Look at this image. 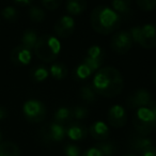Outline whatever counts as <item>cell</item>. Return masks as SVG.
<instances>
[{"label": "cell", "mask_w": 156, "mask_h": 156, "mask_svg": "<svg viewBox=\"0 0 156 156\" xmlns=\"http://www.w3.org/2000/svg\"><path fill=\"white\" fill-rule=\"evenodd\" d=\"M79 98L88 104H93L98 101V95L94 90L92 83H85L79 89Z\"/></svg>", "instance_id": "d6986e66"}, {"label": "cell", "mask_w": 156, "mask_h": 156, "mask_svg": "<svg viewBox=\"0 0 156 156\" xmlns=\"http://www.w3.org/2000/svg\"><path fill=\"white\" fill-rule=\"evenodd\" d=\"M2 142V133H1V130H0V143Z\"/></svg>", "instance_id": "f35d334b"}, {"label": "cell", "mask_w": 156, "mask_h": 156, "mask_svg": "<svg viewBox=\"0 0 156 156\" xmlns=\"http://www.w3.org/2000/svg\"><path fill=\"white\" fill-rule=\"evenodd\" d=\"M92 86L98 96L112 98L119 95L124 89V80L115 67L105 66L95 73Z\"/></svg>", "instance_id": "6da1fadb"}, {"label": "cell", "mask_w": 156, "mask_h": 156, "mask_svg": "<svg viewBox=\"0 0 156 156\" xmlns=\"http://www.w3.org/2000/svg\"><path fill=\"white\" fill-rule=\"evenodd\" d=\"M105 52L103 48L98 45H92L88 48L85 57H83V63L90 67L93 73H96L104 65Z\"/></svg>", "instance_id": "9c48e42d"}, {"label": "cell", "mask_w": 156, "mask_h": 156, "mask_svg": "<svg viewBox=\"0 0 156 156\" xmlns=\"http://www.w3.org/2000/svg\"><path fill=\"white\" fill-rule=\"evenodd\" d=\"M1 16L3 20L10 23H15L20 18V12L13 5H8L1 10Z\"/></svg>", "instance_id": "83f0119b"}, {"label": "cell", "mask_w": 156, "mask_h": 156, "mask_svg": "<svg viewBox=\"0 0 156 156\" xmlns=\"http://www.w3.org/2000/svg\"><path fill=\"white\" fill-rule=\"evenodd\" d=\"M14 2L18 5H22V7H27V5H30L33 2V0H13Z\"/></svg>", "instance_id": "d590c367"}, {"label": "cell", "mask_w": 156, "mask_h": 156, "mask_svg": "<svg viewBox=\"0 0 156 156\" xmlns=\"http://www.w3.org/2000/svg\"><path fill=\"white\" fill-rule=\"evenodd\" d=\"M153 101L152 94L147 89H137L134 93L130 94L127 98V105L129 108L138 109L141 107H145Z\"/></svg>", "instance_id": "4fadbf2b"}, {"label": "cell", "mask_w": 156, "mask_h": 156, "mask_svg": "<svg viewBox=\"0 0 156 156\" xmlns=\"http://www.w3.org/2000/svg\"><path fill=\"white\" fill-rule=\"evenodd\" d=\"M123 156H139V155H136V154H125V155H123Z\"/></svg>", "instance_id": "74e56055"}, {"label": "cell", "mask_w": 156, "mask_h": 156, "mask_svg": "<svg viewBox=\"0 0 156 156\" xmlns=\"http://www.w3.org/2000/svg\"><path fill=\"white\" fill-rule=\"evenodd\" d=\"M81 156H104V155H103V153L100 151V149H98V147L94 145V147H91L86 150V151L81 154Z\"/></svg>", "instance_id": "d6a6232c"}, {"label": "cell", "mask_w": 156, "mask_h": 156, "mask_svg": "<svg viewBox=\"0 0 156 156\" xmlns=\"http://www.w3.org/2000/svg\"><path fill=\"white\" fill-rule=\"evenodd\" d=\"M49 75L56 80H63L69 75V69L62 62H55L49 67Z\"/></svg>", "instance_id": "7402d4cb"}, {"label": "cell", "mask_w": 156, "mask_h": 156, "mask_svg": "<svg viewBox=\"0 0 156 156\" xmlns=\"http://www.w3.org/2000/svg\"><path fill=\"white\" fill-rule=\"evenodd\" d=\"M22 152L16 143L5 141L0 143V156H20Z\"/></svg>", "instance_id": "cb8c5ba5"}, {"label": "cell", "mask_w": 156, "mask_h": 156, "mask_svg": "<svg viewBox=\"0 0 156 156\" xmlns=\"http://www.w3.org/2000/svg\"><path fill=\"white\" fill-rule=\"evenodd\" d=\"M122 17L107 5L94 8L90 14V24L95 32L108 35L117 31L122 24Z\"/></svg>", "instance_id": "7a4b0ae2"}, {"label": "cell", "mask_w": 156, "mask_h": 156, "mask_svg": "<svg viewBox=\"0 0 156 156\" xmlns=\"http://www.w3.org/2000/svg\"><path fill=\"white\" fill-rule=\"evenodd\" d=\"M32 59V50L20 45H17L10 52V60L15 66L22 67L29 65Z\"/></svg>", "instance_id": "7c38bea8"}, {"label": "cell", "mask_w": 156, "mask_h": 156, "mask_svg": "<svg viewBox=\"0 0 156 156\" xmlns=\"http://www.w3.org/2000/svg\"><path fill=\"white\" fill-rule=\"evenodd\" d=\"M28 16L31 22L41 23L46 18V13L42 8L37 7V5H31L28 10Z\"/></svg>", "instance_id": "4316f807"}, {"label": "cell", "mask_w": 156, "mask_h": 156, "mask_svg": "<svg viewBox=\"0 0 156 156\" xmlns=\"http://www.w3.org/2000/svg\"><path fill=\"white\" fill-rule=\"evenodd\" d=\"M40 136L42 140L46 143H58L61 142L66 137L65 126L56 122H49L42 126L40 129Z\"/></svg>", "instance_id": "52a82bcc"}, {"label": "cell", "mask_w": 156, "mask_h": 156, "mask_svg": "<svg viewBox=\"0 0 156 156\" xmlns=\"http://www.w3.org/2000/svg\"><path fill=\"white\" fill-rule=\"evenodd\" d=\"M151 78H152V81H153V83L156 86V66L154 67V69H153V71H152Z\"/></svg>", "instance_id": "8d00e7d4"}, {"label": "cell", "mask_w": 156, "mask_h": 156, "mask_svg": "<svg viewBox=\"0 0 156 156\" xmlns=\"http://www.w3.org/2000/svg\"><path fill=\"white\" fill-rule=\"evenodd\" d=\"M49 76V69L44 65H35L29 71V77L34 83H43Z\"/></svg>", "instance_id": "44dd1931"}, {"label": "cell", "mask_w": 156, "mask_h": 156, "mask_svg": "<svg viewBox=\"0 0 156 156\" xmlns=\"http://www.w3.org/2000/svg\"><path fill=\"white\" fill-rule=\"evenodd\" d=\"M95 147L98 149H100V151L103 153L104 156H115L118 152L117 144L112 141L109 140H104V141H98L95 144Z\"/></svg>", "instance_id": "484cf974"}, {"label": "cell", "mask_w": 156, "mask_h": 156, "mask_svg": "<svg viewBox=\"0 0 156 156\" xmlns=\"http://www.w3.org/2000/svg\"><path fill=\"white\" fill-rule=\"evenodd\" d=\"M137 5L141 10L151 12L156 9V0H136Z\"/></svg>", "instance_id": "4dcf8cb0"}, {"label": "cell", "mask_w": 156, "mask_h": 156, "mask_svg": "<svg viewBox=\"0 0 156 156\" xmlns=\"http://www.w3.org/2000/svg\"><path fill=\"white\" fill-rule=\"evenodd\" d=\"M88 7L87 0H66L65 9L69 15H80Z\"/></svg>", "instance_id": "ac0fdd59"}, {"label": "cell", "mask_w": 156, "mask_h": 156, "mask_svg": "<svg viewBox=\"0 0 156 156\" xmlns=\"http://www.w3.org/2000/svg\"><path fill=\"white\" fill-rule=\"evenodd\" d=\"M133 125L137 134L147 136L156 129V102L152 101L147 106L136 110L133 118Z\"/></svg>", "instance_id": "3957f363"}, {"label": "cell", "mask_w": 156, "mask_h": 156, "mask_svg": "<svg viewBox=\"0 0 156 156\" xmlns=\"http://www.w3.org/2000/svg\"><path fill=\"white\" fill-rule=\"evenodd\" d=\"M107 121L109 125L115 128L124 127L127 123V113L121 105H113L107 112Z\"/></svg>", "instance_id": "8fae6325"}, {"label": "cell", "mask_w": 156, "mask_h": 156, "mask_svg": "<svg viewBox=\"0 0 156 156\" xmlns=\"http://www.w3.org/2000/svg\"><path fill=\"white\" fill-rule=\"evenodd\" d=\"M140 156H156V147L154 145L147 147L140 153Z\"/></svg>", "instance_id": "836d02e7"}, {"label": "cell", "mask_w": 156, "mask_h": 156, "mask_svg": "<svg viewBox=\"0 0 156 156\" xmlns=\"http://www.w3.org/2000/svg\"><path fill=\"white\" fill-rule=\"evenodd\" d=\"M111 9L123 18H129L133 15L132 0H111Z\"/></svg>", "instance_id": "e0dca14e"}, {"label": "cell", "mask_w": 156, "mask_h": 156, "mask_svg": "<svg viewBox=\"0 0 156 156\" xmlns=\"http://www.w3.org/2000/svg\"><path fill=\"white\" fill-rule=\"evenodd\" d=\"M54 31L60 39H67L75 31V20L71 15L61 16L55 24Z\"/></svg>", "instance_id": "30bf717a"}, {"label": "cell", "mask_w": 156, "mask_h": 156, "mask_svg": "<svg viewBox=\"0 0 156 156\" xmlns=\"http://www.w3.org/2000/svg\"><path fill=\"white\" fill-rule=\"evenodd\" d=\"M89 134L95 140L104 141L108 139L109 135H110V130H109L108 125L105 122L95 121L89 127Z\"/></svg>", "instance_id": "9a60e30c"}, {"label": "cell", "mask_w": 156, "mask_h": 156, "mask_svg": "<svg viewBox=\"0 0 156 156\" xmlns=\"http://www.w3.org/2000/svg\"><path fill=\"white\" fill-rule=\"evenodd\" d=\"M23 115L25 119L30 123H40L46 118L47 109L43 102L31 98L26 101L23 105Z\"/></svg>", "instance_id": "8992f818"}, {"label": "cell", "mask_w": 156, "mask_h": 156, "mask_svg": "<svg viewBox=\"0 0 156 156\" xmlns=\"http://www.w3.org/2000/svg\"><path fill=\"white\" fill-rule=\"evenodd\" d=\"M61 47L62 46L57 37L43 34L37 39L33 51L41 61L45 63H52L60 55Z\"/></svg>", "instance_id": "277c9868"}, {"label": "cell", "mask_w": 156, "mask_h": 156, "mask_svg": "<svg viewBox=\"0 0 156 156\" xmlns=\"http://www.w3.org/2000/svg\"><path fill=\"white\" fill-rule=\"evenodd\" d=\"M63 0H41L42 5L47 10H56L61 5Z\"/></svg>", "instance_id": "1f68e13d"}, {"label": "cell", "mask_w": 156, "mask_h": 156, "mask_svg": "<svg viewBox=\"0 0 156 156\" xmlns=\"http://www.w3.org/2000/svg\"><path fill=\"white\" fill-rule=\"evenodd\" d=\"M153 145V141L151 138L147 136H142V135H135L132 138L129 139V142H128V147L132 151L137 152V153L140 154L143 150H145L147 147H152Z\"/></svg>", "instance_id": "2e32d148"}, {"label": "cell", "mask_w": 156, "mask_h": 156, "mask_svg": "<svg viewBox=\"0 0 156 156\" xmlns=\"http://www.w3.org/2000/svg\"><path fill=\"white\" fill-rule=\"evenodd\" d=\"M65 134L72 141H83L87 138L89 129L79 121H74L67 124L65 127Z\"/></svg>", "instance_id": "5bb4252c"}, {"label": "cell", "mask_w": 156, "mask_h": 156, "mask_svg": "<svg viewBox=\"0 0 156 156\" xmlns=\"http://www.w3.org/2000/svg\"><path fill=\"white\" fill-rule=\"evenodd\" d=\"M132 35L128 30H121L115 32L111 37L110 47L115 54L118 55H125L130 50L133 46Z\"/></svg>", "instance_id": "ba28073f"}, {"label": "cell", "mask_w": 156, "mask_h": 156, "mask_svg": "<svg viewBox=\"0 0 156 156\" xmlns=\"http://www.w3.org/2000/svg\"><path fill=\"white\" fill-rule=\"evenodd\" d=\"M8 117H9V110H8V108L2 106V105H0V121L5 120Z\"/></svg>", "instance_id": "e575fe53"}, {"label": "cell", "mask_w": 156, "mask_h": 156, "mask_svg": "<svg viewBox=\"0 0 156 156\" xmlns=\"http://www.w3.org/2000/svg\"><path fill=\"white\" fill-rule=\"evenodd\" d=\"M93 74V72L90 69V67L85 63L78 64L75 69H73V78L77 81H83L87 80L88 78L91 77V75Z\"/></svg>", "instance_id": "d4e9b609"}, {"label": "cell", "mask_w": 156, "mask_h": 156, "mask_svg": "<svg viewBox=\"0 0 156 156\" xmlns=\"http://www.w3.org/2000/svg\"><path fill=\"white\" fill-rule=\"evenodd\" d=\"M63 152L65 156H81L83 154L80 147L74 143H66L63 147Z\"/></svg>", "instance_id": "f546056e"}, {"label": "cell", "mask_w": 156, "mask_h": 156, "mask_svg": "<svg viewBox=\"0 0 156 156\" xmlns=\"http://www.w3.org/2000/svg\"><path fill=\"white\" fill-rule=\"evenodd\" d=\"M37 39H39V35H37V32L34 29H26L23 32L20 41H22L23 46L33 50V48H34L35 44L37 42Z\"/></svg>", "instance_id": "603a6c76"}, {"label": "cell", "mask_w": 156, "mask_h": 156, "mask_svg": "<svg viewBox=\"0 0 156 156\" xmlns=\"http://www.w3.org/2000/svg\"><path fill=\"white\" fill-rule=\"evenodd\" d=\"M73 119L76 121H83L89 117V109L85 106H74L72 108Z\"/></svg>", "instance_id": "f1b7e54d"}, {"label": "cell", "mask_w": 156, "mask_h": 156, "mask_svg": "<svg viewBox=\"0 0 156 156\" xmlns=\"http://www.w3.org/2000/svg\"><path fill=\"white\" fill-rule=\"evenodd\" d=\"M135 43L139 44L145 49L156 47V24H145L143 26L133 27L128 30Z\"/></svg>", "instance_id": "5b68a950"}, {"label": "cell", "mask_w": 156, "mask_h": 156, "mask_svg": "<svg viewBox=\"0 0 156 156\" xmlns=\"http://www.w3.org/2000/svg\"><path fill=\"white\" fill-rule=\"evenodd\" d=\"M72 120H73V113H72V108L69 107H59L54 113V122L61 125L71 123Z\"/></svg>", "instance_id": "ffe728a7"}]
</instances>
